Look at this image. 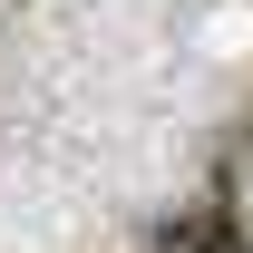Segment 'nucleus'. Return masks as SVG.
Here are the masks:
<instances>
[{"label":"nucleus","instance_id":"nucleus-1","mask_svg":"<svg viewBox=\"0 0 253 253\" xmlns=\"http://www.w3.org/2000/svg\"><path fill=\"white\" fill-rule=\"evenodd\" d=\"M156 253H244V224L224 214V205H205V214L166 224V234H156Z\"/></svg>","mask_w":253,"mask_h":253}]
</instances>
